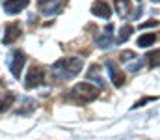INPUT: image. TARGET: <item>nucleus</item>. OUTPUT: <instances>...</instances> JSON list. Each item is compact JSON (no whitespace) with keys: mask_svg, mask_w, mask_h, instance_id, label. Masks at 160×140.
Listing matches in <instances>:
<instances>
[{"mask_svg":"<svg viewBox=\"0 0 160 140\" xmlns=\"http://www.w3.org/2000/svg\"><path fill=\"white\" fill-rule=\"evenodd\" d=\"M84 67V60L78 56H71V58H60L58 62H54V65L50 67V73L54 77L56 82H63L69 80L73 77H77Z\"/></svg>","mask_w":160,"mask_h":140,"instance_id":"f257e3e1","label":"nucleus"},{"mask_svg":"<svg viewBox=\"0 0 160 140\" xmlns=\"http://www.w3.org/2000/svg\"><path fill=\"white\" fill-rule=\"evenodd\" d=\"M67 97L71 101H77V103H89V101H95L99 97V88L95 84H89V82H78L71 88Z\"/></svg>","mask_w":160,"mask_h":140,"instance_id":"f03ea898","label":"nucleus"},{"mask_svg":"<svg viewBox=\"0 0 160 140\" xmlns=\"http://www.w3.org/2000/svg\"><path fill=\"white\" fill-rule=\"evenodd\" d=\"M45 69L39 65H32L26 73V79H24V88L32 90V88H38L41 84H45Z\"/></svg>","mask_w":160,"mask_h":140,"instance_id":"7ed1b4c3","label":"nucleus"},{"mask_svg":"<svg viewBox=\"0 0 160 140\" xmlns=\"http://www.w3.org/2000/svg\"><path fill=\"white\" fill-rule=\"evenodd\" d=\"M65 2L67 0H39L38 6H39V11L43 15H58Z\"/></svg>","mask_w":160,"mask_h":140,"instance_id":"20e7f679","label":"nucleus"},{"mask_svg":"<svg viewBox=\"0 0 160 140\" xmlns=\"http://www.w3.org/2000/svg\"><path fill=\"white\" fill-rule=\"evenodd\" d=\"M26 62V56L22 50H15L9 58V71L15 79H21V71H22V65Z\"/></svg>","mask_w":160,"mask_h":140,"instance_id":"39448f33","label":"nucleus"},{"mask_svg":"<svg viewBox=\"0 0 160 140\" xmlns=\"http://www.w3.org/2000/svg\"><path fill=\"white\" fill-rule=\"evenodd\" d=\"M21 34H22V28H21V24L19 23H9V24H6V30H4V45H11V43H15L19 38H21Z\"/></svg>","mask_w":160,"mask_h":140,"instance_id":"423d86ee","label":"nucleus"},{"mask_svg":"<svg viewBox=\"0 0 160 140\" xmlns=\"http://www.w3.org/2000/svg\"><path fill=\"white\" fill-rule=\"evenodd\" d=\"M106 67H108V75H110V80H112V84L114 86H123L125 84V71H121L119 67H118V64L116 62H112V60H108L106 62Z\"/></svg>","mask_w":160,"mask_h":140,"instance_id":"0eeeda50","label":"nucleus"},{"mask_svg":"<svg viewBox=\"0 0 160 140\" xmlns=\"http://www.w3.org/2000/svg\"><path fill=\"white\" fill-rule=\"evenodd\" d=\"M28 4H30V0H6V2L2 4V8H4L6 13H9V15H17V13L22 11Z\"/></svg>","mask_w":160,"mask_h":140,"instance_id":"6e6552de","label":"nucleus"},{"mask_svg":"<svg viewBox=\"0 0 160 140\" xmlns=\"http://www.w3.org/2000/svg\"><path fill=\"white\" fill-rule=\"evenodd\" d=\"M91 13L97 15V17H101V19H110V15H112L110 6H108L106 2H102V0L93 2V6H91Z\"/></svg>","mask_w":160,"mask_h":140,"instance_id":"1a4fd4ad","label":"nucleus"},{"mask_svg":"<svg viewBox=\"0 0 160 140\" xmlns=\"http://www.w3.org/2000/svg\"><path fill=\"white\" fill-rule=\"evenodd\" d=\"M114 6H116V11H118L119 15H123V17H125V15L130 17V11H134L130 0H114Z\"/></svg>","mask_w":160,"mask_h":140,"instance_id":"9d476101","label":"nucleus"},{"mask_svg":"<svg viewBox=\"0 0 160 140\" xmlns=\"http://www.w3.org/2000/svg\"><path fill=\"white\" fill-rule=\"evenodd\" d=\"M13 101H15V93L13 92L2 93V95H0V114L6 112V110H9L11 105H13Z\"/></svg>","mask_w":160,"mask_h":140,"instance_id":"9b49d317","label":"nucleus"},{"mask_svg":"<svg viewBox=\"0 0 160 140\" xmlns=\"http://www.w3.org/2000/svg\"><path fill=\"white\" fill-rule=\"evenodd\" d=\"M34 108H36V101H34V99H30V97H26V99L22 101V106H21L15 114H17V116H28Z\"/></svg>","mask_w":160,"mask_h":140,"instance_id":"f8f14e48","label":"nucleus"},{"mask_svg":"<svg viewBox=\"0 0 160 140\" xmlns=\"http://www.w3.org/2000/svg\"><path fill=\"white\" fill-rule=\"evenodd\" d=\"M155 41H157V36L155 34H143V36H140L136 39V45L140 47V49H147V47L153 45Z\"/></svg>","mask_w":160,"mask_h":140,"instance_id":"ddd939ff","label":"nucleus"},{"mask_svg":"<svg viewBox=\"0 0 160 140\" xmlns=\"http://www.w3.org/2000/svg\"><path fill=\"white\" fill-rule=\"evenodd\" d=\"M132 32H134V26H130V24H125V26H121L119 34H118V41L116 43H125L130 36H132Z\"/></svg>","mask_w":160,"mask_h":140,"instance_id":"4468645a","label":"nucleus"},{"mask_svg":"<svg viewBox=\"0 0 160 140\" xmlns=\"http://www.w3.org/2000/svg\"><path fill=\"white\" fill-rule=\"evenodd\" d=\"M145 60H147L149 67H160V49L153 50V52H149V54L145 56Z\"/></svg>","mask_w":160,"mask_h":140,"instance_id":"2eb2a0df","label":"nucleus"},{"mask_svg":"<svg viewBox=\"0 0 160 140\" xmlns=\"http://www.w3.org/2000/svg\"><path fill=\"white\" fill-rule=\"evenodd\" d=\"M99 71H101V67H99V65H95V64H93V65H89L88 79H89V80H97V84H99V86H102V80H101V73H99Z\"/></svg>","mask_w":160,"mask_h":140,"instance_id":"dca6fc26","label":"nucleus"},{"mask_svg":"<svg viewBox=\"0 0 160 140\" xmlns=\"http://www.w3.org/2000/svg\"><path fill=\"white\" fill-rule=\"evenodd\" d=\"M95 43L97 47H101V49H108V47L112 45V34H102V36H99L97 39H95Z\"/></svg>","mask_w":160,"mask_h":140,"instance_id":"f3484780","label":"nucleus"},{"mask_svg":"<svg viewBox=\"0 0 160 140\" xmlns=\"http://www.w3.org/2000/svg\"><path fill=\"white\" fill-rule=\"evenodd\" d=\"M143 64H145V60H140V58H136L132 64H128V65H127V69H128V71H132V73H138V71L143 67Z\"/></svg>","mask_w":160,"mask_h":140,"instance_id":"a211bd4d","label":"nucleus"},{"mask_svg":"<svg viewBox=\"0 0 160 140\" xmlns=\"http://www.w3.org/2000/svg\"><path fill=\"white\" fill-rule=\"evenodd\" d=\"M119 60L121 62H132V60H136V54L132 50H123L119 54Z\"/></svg>","mask_w":160,"mask_h":140,"instance_id":"6ab92c4d","label":"nucleus"},{"mask_svg":"<svg viewBox=\"0 0 160 140\" xmlns=\"http://www.w3.org/2000/svg\"><path fill=\"white\" fill-rule=\"evenodd\" d=\"M155 99H157V97H143V99H140L138 103H134L132 108H140V106H143V105H147L149 101H155Z\"/></svg>","mask_w":160,"mask_h":140,"instance_id":"aec40b11","label":"nucleus"},{"mask_svg":"<svg viewBox=\"0 0 160 140\" xmlns=\"http://www.w3.org/2000/svg\"><path fill=\"white\" fill-rule=\"evenodd\" d=\"M160 23L158 21H155V19H151V21H147V23H143V24H140V28L142 30H145V28H151V26H158Z\"/></svg>","mask_w":160,"mask_h":140,"instance_id":"412c9836","label":"nucleus"},{"mask_svg":"<svg viewBox=\"0 0 160 140\" xmlns=\"http://www.w3.org/2000/svg\"><path fill=\"white\" fill-rule=\"evenodd\" d=\"M151 2H153V4H160V0H151Z\"/></svg>","mask_w":160,"mask_h":140,"instance_id":"4be33fe9","label":"nucleus"},{"mask_svg":"<svg viewBox=\"0 0 160 140\" xmlns=\"http://www.w3.org/2000/svg\"><path fill=\"white\" fill-rule=\"evenodd\" d=\"M138 2H142V0H138Z\"/></svg>","mask_w":160,"mask_h":140,"instance_id":"5701e85b","label":"nucleus"}]
</instances>
